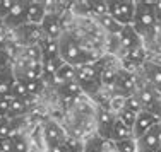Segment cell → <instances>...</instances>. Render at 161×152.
<instances>
[{
	"instance_id": "obj_1",
	"label": "cell",
	"mask_w": 161,
	"mask_h": 152,
	"mask_svg": "<svg viewBox=\"0 0 161 152\" xmlns=\"http://www.w3.org/2000/svg\"><path fill=\"white\" fill-rule=\"evenodd\" d=\"M60 48V58L64 63H69L72 67H80L86 63H96V53L89 51L75 36L69 33H64L62 38L58 39Z\"/></svg>"
},
{
	"instance_id": "obj_2",
	"label": "cell",
	"mask_w": 161,
	"mask_h": 152,
	"mask_svg": "<svg viewBox=\"0 0 161 152\" xmlns=\"http://www.w3.org/2000/svg\"><path fill=\"white\" fill-rule=\"evenodd\" d=\"M75 82L80 86L82 92L89 96H96L101 89V67L99 63H86V65L75 67Z\"/></svg>"
},
{
	"instance_id": "obj_3",
	"label": "cell",
	"mask_w": 161,
	"mask_h": 152,
	"mask_svg": "<svg viewBox=\"0 0 161 152\" xmlns=\"http://www.w3.org/2000/svg\"><path fill=\"white\" fill-rule=\"evenodd\" d=\"M132 26L139 36H149V33L154 31L156 26V17H154V7L153 2H136V12H134V21Z\"/></svg>"
},
{
	"instance_id": "obj_4",
	"label": "cell",
	"mask_w": 161,
	"mask_h": 152,
	"mask_svg": "<svg viewBox=\"0 0 161 152\" xmlns=\"http://www.w3.org/2000/svg\"><path fill=\"white\" fill-rule=\"evenodd\" d=\"M136 2L130 0H113L108 2V16H112L120 26H130L134 21Z\"/></svg>"
},
{
	"instance_id": "obj_5",
	"label": "cell",
	"mask_w": 161,
	"mask_h": 152,
	"mask_svg": "<svg viewBox=\"0 0 161 152\" xmlns=\"http://www.w3.org/2000/svg\"><path fill=\"white\" fill-rule=\"evenodd\" d=\"M16 34L22 46H40V43L45 39V34L41 31V26L38 24H24L16 29Z\"/></svg>"
},
{
	"instance_id": "obj_6",
	"label": "cell",
	"mask_w": 161,
	"mask_h": 152,
	"mask_svg": "<svg viewBox=\"0 0 161 152\" xmlns=\"http://www.w3.org/2000/svg\"><path fill=\"white\" fill-rule=\"evenodd\" d=\"M136 86H137V79L132 72L125 70V68H120L118 72V77L113 84V89L117 92V96L120 97H129L132 94H136Z\"/></svg>"
},
{
	"instance_id": "obj_7",
	"label": "cell",
	"mask_w": 161,
	"mask_h": 152,
	"mask_svg": "<svg viewBox=\"0 0 161 152\" xmlns=\"http://www.w3.org/2000/svg\"><path fill=\"white\" fill-rule=\"evenodd\" d=\"M26 9H28V2L26 0H16V5L10 10V14L3 19V24L7 28H12L14 31L19 29L21 26L28 24V16H26Z\"/></svg>"
},
{
	"instance_id": "obj_8",
	"label": "cell",
	"mask_w": 161,
	"mask_h": 152,
	"mask_svg": "<svg viewBox=\"0 0 161 152\" xmlns=\"http://www.w3.org/2000/svg\"><path fill=\"white\" fill-rule=\"evenodd\" d=\"M159 123V118H156L153 113L146 111V109H142V111L137 115L136 118V123H134L132 127V134H134V139H141L144 134H147L151 128H154L156 125Z\"/></svg>"
},
{
	"instance_id": "obj_9",
	"label": "cell",
	"mask_w": 161,
	"mask_h": 152,
	"mask_svg": "<svg viewBox=\"0 0 161 152\" xmlns=\"http://www.w3.org/2000/svg\"><path fill=\"white\" fill-rule=\"evenodd\" d=\"M41 135H43V140L47 144V147H52V145H60L64 144V140L67 139L64 128L60 127L57 121H47L43 125V130H41Z\"/></svg>"
},
{
	"instance_id": "obj_10",
	"label": "cell",
	"mask_w": 161,
	"mask_h": 152,
	"mask_svg": "<svg viewBox=\"0 0 161 152\" xmlns=\"http://www.w3.org/2000/svg\"><path fill=\"white\" fill-rule=\"evenodd\" d=\"M41 31H43L45 38H50V39H60L64 34V26L62 21L57 14H48L45 16L43 22H41Z\"/></svg>"
},
{
	"instance_id": "obj_11",
	"label": "cell",
	"mask_w": 161,
	"mask_h": 152,
	"mask_svg": "<svg viewBox=\"0 0 161 152\" xmlns=\"http://www.w3.org/2000/svg\"><path fill=\"white\" fill-rule=\"evenodd\" d=\"M117 121V116L113 115L112 109H99L98 116H96V123H98V134L99 139H112V130L113 125Z\"/></svg>"
},
{
	"instance_id": "obj_12",
	"label": "cell",
	"mask_w": 161,
	"mask_h": 152,
	"mask_svg": "<svg viewBox=\"0 0 161 152\" xmlns=\"http://www.w3.org/2000/svg\"><path fill=\"white\" fill-rule=\"evenodd\" d=\"M55 91L57 94H58V97L62 99L64 104L70 106L74 104L75 101L79 99V96L82 94V89H80V86L77 84V82H67V84H55Z\"/></svg>"
},
{
	"instance_id": "obj_13",
	"label": "cell",
	"mask_w": 161,
	"mask_h": 152,
	"mask_svg": "<svg viewBox=\"0 0 161 152\" xmlns=\"http://www.w3.org/2000/svg\"><path fill=\"white\" fill-rule=\"evenodd\" d=\"M118 45L122 50H125V53L130 50H136L141 46V36L136 33V29L132 26H124L122 31L118 33Z\"/></svg>"
},
{
	"instance_id": "obj_14",
	"label": "cell",
	"mask_w": 161,
	"mask_h": 152,
	"mask_svg": "<svg viewBox=\"0 0 161 152\" xmlns=\"http://www.w3.org/2000/svg\"><path fill=\"white\" fill-rule=\"evenodd\" d=\"M16 74H14L12 63L3 68H0V97L12 96V87L16 84Z\"/></svg>"
},
{
	"instance_id": "obj_15",
	"label": "cell",
	"mask_w": 161,
	"mask_h": 152,
	"mask_svg": "<svg viewBox=\"0 0 161 152\" xmlns=\"http://www.w3.org/2000/svg\"><path fill=\"white\" fill-rule=\"evenodd\" d=\"M26 16H28L29 24H38L43 22L47 16V2H38V0H29L28 9H26Z\"/></svg>"
},
{
	"instance_id": "obj_16",
	"label": "cell",
	"mask_w": 161,
	"mask_h": 152,
	"mask_svg": "<svg viewBox=\"0 0 161 152\" xmlns=\"http://www.w3.org/2000/svg\"><path fill=\"white\" fill-rule=\"evenodd\" d=\"M137 142V152H156L159 149V140H158V130L151 128L147 134H144L141 139L136 140Z\"/></svg>"
},
{
	"instance_id": "obj_17",
	"label": "cell",
	"mask_w": 161,
	"mask_h": 152,
	"mask_svg": "<svg viewBox=\"0 0 161 152\" xmlns=\"http://www.w3.org/2000/svg\"><path fill=\"white\" fill-rule=\"evenodd\" d=\"M144 75L147 84L156 91V92L161 96V65L159 63H146L144 65Z\"/></svg>"
},
{
	"instance_id": "obj_18",
	"label": "cell",
	"mask_w": 161,
	"mask_h": 152,
	"mask_svg": "<svg viewBox=\"0 0 161 152\" xmlns=\"http://www.w3.org/2000/svg\"><path fill=\"white\" fill-rule=\"evenodd\" d=\"M40 50L43 60H62L60 58V48H58V39H50L45 38L40 43Z\"/></svg>"
},
{
	"instance_id": "obj_19",
	"label": "cell",
	"mask_w": 161,
	"mask_h": 152,
	"mask_svg": "<svg viewBox=\"0 0 161 152\" xmlns=\"http://www.w3.org/2000/svg\"><path fill=\"white\" fill-rule=\"evenodd\" d=\"M98 63H99V67H101V86L103 87H106V86L113 87L120 68L115 67L113 63H105V62H98Z\"/></svg>"
},
{
	"instance_id": "obj_20",
	"label": "cell",
	"mask_w": 161,
	"mask_h": 152,
	"mask_svg": "<svg viewBox=\"0 0 161 152\" xmlns=\"http://www.w3.org/2000/svg\"><path fill=\"white\" fill-rule=\"evenodd\" d=\"M75 81V67L62 63L55 72V84H67V82Z\"/></svg>"
},
{
	"instance_id": "obj_21",
	"label": "cell",
	"mask_w": 161,
	"mask_h": 152,
	"mask_svg": "<svg viewBox=\"0 0 161 152\" xmlns=\"http://www.w3.org/2000/svg\"><path fill=\"white\" fill-rule=\"evenodd\" d=\"M127 139H134V134H132V128H129L127 125H124L120 120L117 118L113 125V130H112V139L113 142H120V140H127Z\"/></svg>"
},
{
	"instance_id": "obj_22",
	"label": "cell",
	"mask_w": 161,
	"mask_h": 152,
	"mask_svg": "<svg viewBox=\"0 0 161 152\" xmlns=\"http://www.w3.org/2000/svg\"><path fill=\"white\" fill-rule=\"evenodd\" d=\"M10 152H29V140L21 132H16L10 137Z\"/></svg>"
},
{
	"instance_id": "obj_23",
	"label": "cell",
	"mask_w": 161,
	"mask_h": 152,
	"mask_svg": "<svg viewBox=\"0 0 161 152\" xmlns=\"http://www.w3.org/2000/svg\"><path fill=\"white\" fill-rule=\"evenodd\" d=\"M26 111H28V102L10 97V109H9V118L10 120L22 118V116L26 115Z\"/></svg>"
},
{
	"instance_id": "obj_24",
	"label": "cell",
	"mask_w": 161,
	"mask_h": 152,
	"mask_svg": "<svg viewBox=\"0 0 161 152\" xmlns=\"http://www.w3.org/2000/svg\"><path fill=\"white\" fill-rule=\"evenodd\" d=\"M99 24L103 26V29H105V31H108L110 34H117V36H118V33L122 31V28H124V26L118 24V22L115 21L112 16H108V14H106V16H103V17H99Z\"/></svg>"
},
{
	"instance_id": "obj_25",
	"label": "cell",
	"mask_w": 161,
	"mask_h": 152,
	"mask_svg": "<svg viewBox=\"0 0 161 152\" xmlns=\"http://www.w3.org/2000/svg\"><path fill=\"white\" fill-rule=\"evenodd\" d=\"M87 14H94V16L103 17L108 14V2H101V0H98V2H87Z\"/></svg>"
},
{
	"instance_id": "obj_26",
	"label": "cell",
	"mask_w": 161,
	"mask_h": 152,
	"mask_svg": "<svg viewBox=\"0 0 161 152\" xmlns=\"http://www.w3.org/2000/svg\"><path fill=\"white\" fill-rule=\"evenodd\" d=\"M10 97H14V99H21V101L28 102V104H29V101L33 99L21 81H16V84H14V87H12V96Z\"/></svg>"
},
{
	"instance_id": "obj_27",
	"label": "cell",
	"mask_w": 161,
	"mask_h": 152,
	"mask_svg": "<svg viewBox=\"0 0 161 152\" xmlns=\"http://www.w3.org/2000/svg\"><path fill=\"white\" fill-rule=\"evenodd\" d=\"M21 82L24 84L26 91L29 92L31 97H36L38 94H41L43 89H45V82L43 81H21Z\"/></svg>"
},
{
	"instance_id": "obj_28",
	"label": "cell",
	"mask_w": 161,
	"mask_h": 152,
	"mask_svg": "<svg viewBox=\"0 0 161 152\" xmlns=\"http://www.w3.org/2000/svg\"><path fill=\"white\" fill-rule=\"evenodd\" d=\"M124 108L129 109V111L137 113V115L142 111V104H141V101H139V97H137V94H132V96L125 97V99H124Z\"/></svg>"
},
{
	"instance_id": "obj_29",
	"label": "cell",
	"mask_w": 161,
	"mask_h": 152,
	"mask_svg": "<svg viewBox=\"0 0 161 152\" xmlns=\"http://www.w3.org/2000/svg\"><path fill=\"white\" fill-rule=\"evenodd\" d=\"M117 118L120 120L124 125H127L129 128H132V127H134V123H136L137 113H134V111H129V109L122 108V109H118V116H117Z\"/></svg>"
},
{
	"instance_id": "obj_30",
	"label": "cell",
	"mask_w": 161,
	"mask_h": 152,
	"mask_svg": "<svg viewBox=\"0 0 161 152\" xmlns=\"http://www.w3.org/2000/svg\"><path fill=\"white\" fill-rule=\"evenodd\" d=\"M118 152H137V142L136 139H127V140H120V142H115Z\"/></svg>"
},
{
	"instance_id": "obj_31",
	"label": "cell",
	"mask_w": 161,
	"mask_h": 152,
	"mask_svg": "<svg viewBox=\"0 0 161 152\" xmlns=\"http://www.w3.org/2000/svg\"><path fill=\"white\" fill-rule=\"evenodd\" d=\"M64 147L67 152H82V144H80V140L74 139V137H67V139L64 140Z\"/></svg>"
},
{
	"instance_id": "obj_32",
	"label": "cell",
	"mask_w": 161,
	"mask_h": 152,
	"mask_svg": "<svg viewBox=\"0 0 161 152\" xmlns=\"http://www.w3.org/2000/svg\"><path fill=\"white\" fill-rule=\"evenodd\" d=\"M16 5V0H0V21H3Z\"/></svg>"
},
{
	"instance_id": "obj_33",
	"label": "cell",
	"mask_w": 161,
	"mask_h": 152,
	"mask_svg": "<svg viewBox=\"0 0 161 152\" xmlns=\"http://www.w3.org/2000/svg\"><path fill=\"white\" fill-rule=\"evenodd\" d=\"M101 149H103V139L98 137V139H93V140L87 142L84 152H101Z\"/></svg>"
},
{
	"instance_id": "obj_34",
	"label": "cell",
	"mask_w": 161,
	"mask_h": 152,
	"mask_svg": "<svg viewBox=\"0 0 161 152\" xmlns=\"http://www.w3.org/2000/svg\"><path fill=\"white\" fill-rule=\"evenodd\" d=\"M10 109V97H0V120L9 118Z\"/></svg>"
},
{
	"instance_id": "obj_35",
	"label": "cell",
	"mask_w": 161,
	"mask_h": 152,
	"mask_svg": "<svg viewBox=\"0 0 161 152\" xmlns=\"http://www.w3.org/2000/svg\"><path fill=\"white\" fill-rule=\"evenodd\" d=\"M10 55L5 51V45H3V41H0V68L10 65Z\"/></svg>"
},
{
	"instance_id": "obj_36",
	"label": "cell",
	"mask_w": 161,
	"mask_h": 152,
	"mask_svg": "<svg viewBox=\"0 0 161 152\" xmlns=\"http://www.w3.org/2000/svg\"><path fill=\"white\" fill-rule=\"evenodd\" d=\"M154 7V17H156V26L161 28V2H153Z\"/></svg>"
},
{
	"instance_id": "obj_37",
	"label": "cell",
	"mask_w": 161,
	"mask_h": 152,
	"mask_svg": "<svg viewBox=\"0 0 161 152\" xmlns=\"http://www.w3.org/2000/svg\"><path fill=\"white\" fill-rule=\"evenodd\" d=\"M47 152H67L64 147V144H60V145H52V147H47Z\"/></svg>"
},
{
	"instance_id": "obj_38",
	"label": "cell",
	"mask_w": 161,
	"mask_h": 152,
	"mask_svg": "<svg viewBox=\"0 0 161 152\" xmlns=\"http://www.w3.org/2000/svg\"><path fill=\"white\" fill-rule=\"evenodd\" d=\"M156 41H158V45L161 46V29L158 31V34H156Z\"/></svg>"
},
{
	"instance_id": "obj_39",
	"label": "cell",
	"mask_w": 161,
	"mask_h": 152,
	"mask_svg": "<svg viewBox=\"0 0 161 152\" xmlns=\"http://www.w3.org/2000/svg\"><path fill=\"white\" fill-rule=\"evenodd\" d=\"M156 152H161V145H159V149H158V150H156Z\"/></svg>"
},
{
	"instance_id": "obj_40",
	"label": "cell",
	"mask_w": 161,
	"mask_h": 152,
	"mask_svg": "<svg viewBox=\"0 0 161 152\" xmlns=\"http://www.w3.org/2000/svg\"><path fill=\"white\" fill-rule=\"evenodd\" d=\"M159 102H161V96H159Z\"/></svg>"
},
{
	"instance_id": "obj_41",
	"label": "cell",
	"mask_w": 161,
	"mask_h": 152,
	"mask_svg": "<svg viewBox=\"0 0 161 152\" xmlns=\"http://www.w3.org/2000/svg\"><path fill=\"white\" fill-rule=\"evenodd\" d=\"M0 22H2V21H0Z\"/></svg>"
}]
</instances>
